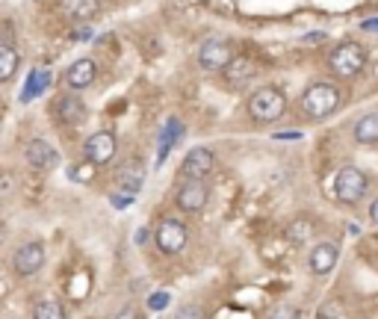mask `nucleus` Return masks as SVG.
<instances>
[{"label":"nucleus","instance_id":"nucleus-1","mask_svg":"<svg viewBox=\"0 0 378 319\" xmlns=\"http://www.w3.org/2000/svg\"><path fill=\"white\" fill-rule=\"evenodd\" d=\"M287 113V95L275 86H260L258 92L249 98V116L258 125H272Z\"/></svg>","mask_w":378,"mask_h":319},{"label":"nucleus","instance_id":"nucleus-2","mask_svg":"<svg viewBox=\"0 0 378 319\" xmlns=\"http://www.w3.org/2000/svg\"><path fill=\"white\" fill-rule=\"evenodd\" d=\"M363 65H366V51H363V45H358V42H343V45H337L328 57V69L334 77H340V80L358 77L363 71Z\"/></svg>","mask_w":378,"mask_h":319},{"label":"nucleus","instance_id":"nucleus-3","mask_svg":"<svg viewBox=\"0 0 378 319\" xmlns=\"http://www.w3.org/2000/svg\"><path fill=\"white\" fill-rule=\"evenodd\" d=\"M340 107V89L331 83H314L302 95V113L307 118H325Z\"/></svg>","mask_w":378,"mask_h":319},{"label":"nucleus","instance_id":"nucleus-4","mask_svg":"<svg viewBox=\"0 0 378 319\" xmlns=\"http://www.w3.org/2000/svg\"><path fill=\"white\" fill-rule=\"evenodd\" d=\"M154 243H157V248L163 255H177V251H183L189 243V228L181 222V219L165 216L163 222L154 228Z\"/></svg>","mask_w":378,"mask_h":319},{"label":"nucleus","instance_id":"nucleus-5","mask_svg":"<svg viewBox=\"0 0 378 319\" xmlns=\"http://www.w3.org/2000/svg\"><path fill=\"white\" fill-rule=\"evenodd\" d=\"M366 186H370V181H366V174L361 169L343 166L337 172V178H334V195L340 198L343 204H358L361 198L366 195Z\"/></svg>","mask_w":378,"mask_h":319},{"label":"nucleus","instance_id":"nucleus-6","mask_svg":"<svg viewBox=\"0 0 378 319\" xmlns=\"http://www.w3.org/2000/svg\"><path fill=\"white\" fill-rule=\"evenodd\" d=\"M216 172V154L210 148H189L181 163L183 181H207Z\"/></svg>","mask_w":378,"mask_h":319},{"label":"nucleus","instance_id":"nucleus-7","mask_svg":"<svg viewBox=\"0 0 378 319\" xmlns=\"http://www.w3.org/2000/svg\"><path fill=\"white\" fill-rule=\"evenodd\" d=\"M233 60V48L225 39H207L201 48H198V65L204 71H225L228 62Z\"/></svg>","mask_w":378,"mask_h":319},{"label":"nucleus","instance_id":"nucleus-8","mask_svg":"<svg viewBox=\"0 0 378 319\" xmlns=\"http://www.w3.org/2000/svg\"><path fill=\"white\" fill-rule=\"evenodd\" d=\"M116 148H118L116 136L109 134V130H98V134H92L86 139L83 154H86V160L92 163V166H104V163H109L116 157Z\"/></svg>","mask_w":378,"mask_h":319},{"label":"nucleus","instance_id":"nucleus-9","mask_svg":"<svg viewBox=\"0 0 378 319\" xmlns=\"http://www.w3.org/2000/svg\"><path fill=\"white\" fill-rule=\"evenodd\" d=\"M207 198H210V190L204 186V181H183L174 195V201L183 213H201L207 207Z\"/></svg>","mask_w":378,"mask_h":319},{"label":"nucleus","instance_id":"nucleus-10","mask_svg":"<svg viewBox=\"0 0 378 319\" xmlns=\"http://www.w3.org/2000/svg\"><path fill=\"white\" fill-rule=\"evenodd\" d=\"M24 160H27L36 172H51V169L60 166V154H57V148H53L51 142H44V139H30V142H27Z\"/></svg>","mask_w":378,"mask_h":319},{"label":"nucleus","instance_id":"nucleus-11","mask_svg":"<svg viewBox=\"0 0 378 319\" xmlns=\"http://www.w3.org/2000/svg\"><path fill=\"white\" fill-rule=\"evenodd\" d=\"M15 272L30 278V275H36L42 266H44V246L42 243H24L18 251H15Z\"/></svg>","mask_w":378,"mask_h":319},{"label":"nucleus","instance_id":"nucleus-12","mask_svg":"<svg viewBox=\"0 0 378 319\" xmlns=\"http://www.w3.org/2000/svg\"><path fill=\"white\" fill-rule=\"evenodd\" d=\"M95 77H98V65L89 57H83V60L69 65V71H65V86H69V89H86V86L95 83Z\"/></svg>","mask_w":378,"mask_h":319},{"label":"nucleus","instance_id":"nucleus-13","mask_svg":"<svg viewBox=\"0 0 378 319\" xmlns=\"http://www.w3.org/2000/svg\"><path fill=\"white\" fill-rule=\"evenodd\" d=\"M340 248L337 243H316L314 251H310V272L314 275H328L331 269L337 266Z\"/></svg>","mask_w":378,"mask_h":319},{"label":"nucleus","instance_id":"nucleus-14","mask_svg":"<svg viewBox=\"0 0 378 319\" xmlns=\"http://www.w3.org/2000/svg\"><path fill=\"white\" fill-rule=\"evenodd\" d=\"M57 116L62 125L77 127V125H83V118H86V104L77 95H62L57 101Z\"/></svg>","mask_w":378,"mask_h":319},{"label":"nucleus","instance_id":"nucleus-15","mask_svg":"<svg viewBox=\"0 0 378 319\" xmlns=\"http://www.w3.org/2000/svg\"><path fill=\"white\" fill-rule=\"evenodd\" d=\"M98 9H101V0H60V12L71 21H89Z\"/></svg>","mask_w":378,"mask_h":319},{"label":"nucleus","instance_id":"nucleus-16","mask_svg":"<svg viewBox=\"0 0 378 319\" xmlns=\"http://www.w3.org/2000/svg\"><path fill=\"white\" fill-rule=\"evenodd\" d=\"M48 86H51V71L48 69H33L27 83H24V92H21V104H30L33 98H39Z\"/></svg>","mask_w":378,"mask_h":319},{"label":"nucleus","instance_id":"nucleus-17","mask_svg":"<svg viewBox=\"0 0 378 319\" xmlns=\"http://www.w3.org/2000/svg\"><path fill=\"white\" fill-rule=\"evenodd\" d=\"M316 237V222L314 219H293L290 225H287V239L290 243H296V246H302V243H307V239H314Z\"/></svg>","mask_w":378,"mask_h":319},{"label":"nucleus","instance_id":"nucleus-18","mask_svg":"<svg viewBox=\"0 0 378 319\" xmlns=\"http://www.w3.org/2000/svg\"><path fill=\"white\" fill-rule=\"evenodd\" d=\"M354 139H358L361 145H372V142H378V113H366L358 118V125H354Z\"/></svg>","mask_w":378,"mask_h":319},{"label":"nucleus","instance_id":"nucleus-19","mask_svg":"<svg viewBox=\"0 0 378 319\" xmlns=\"http://www.w3.org/2000/svg\"><path fill=\"white\" fill-rule=\"evenodd\" d=\"M18 62H21V57H18L15 45H0V83L12 80L18 71Z\"/></svg>","mask_w":378,"mask_h":319},{"label":"nucleus","instance_id":"nucleus-20","mask_svg":"<svg viewBox=\"0 0 378 319\" xmlns=\"http://www.w3.org/2000/svg\"><path fill=\"white\" fill-rule=\"evenodd\" d=\"M251 74H254V62L246 60V57H233V60L228 62V69H225L228 83H246Z\"/></svg>","mask_w":378,"mask_h":319},{"label":"nucleus","instance_id":"nucleus-21","mask_svg":"<svg viewBox=\"0 0 378 319\" xmlns=\"http://www.w3.org/2000/svg\"><path fill=\"white\" fill-rule=\"evenodd\" d=\"M33 319H65V307L57 299H44L33 307Z\"/></svg>","mask_w":378,"mask_h":319},{"label":"nucleus","instance_id":"nucleus-22","mask_svg":"<svg viewBox=\"0 0 378 319\" xmlns=\"http://www.w3.org/2000/svg\"><path fill=\"white\" fill-rule=\"evenodd\" d=\"M181 130H183V125L177 122V118H169V125H165V130H163V139H160V163L165 160V154L172 151L174 139L181 136Z\"/></svg>","mask_w":378,"mask_h":319},{"label":"nucleus","instance_id":"nucleus-23","mask_svg":"<svg viewBox=\"0 0 378 319\" xmlns=\"http://www.w3.org/2000/svg\"><path fill=\"white\" fill-rule=\"evenodd\" d=\"M142 181H145V174H142L136 166H125V169L118 172V183L125 186L127 192H136L139 186H142Z\"/></svg>","mask_w":378,"mask_h":319},{"label":"nucleus","instance_id":"nucleus-24","mask_svg":"<svg viewBox=\"0 0 378 319\" xmlns=\"http://www.w3.org/2000/svg\"><path fill=\"white\" fill-rule=\"evenodd\" d=\"M316 319H349V316H346V307H343L337 299H331V302H325L319 307Z\"/></svg>","mask_w":378,"mask_h":319},{"label":"nucleus","instance_id":"nucleus-25","mask_svg":"<svg viewBox=\"0 0 378 319\" xmlns=\"http://www.w3.org/2000/svg\"><path fill=\"white\" fill-rule=\"evenodd\" d=\"M174 319H204V307L201 304H181Z\"/></svg>","mask_w":378,"mask_h":319},{"label":"nucleus","instance_id":"nucleus-26","mask_svg":"<svg viewBox=\"0 0 378 319\" xmlns=\"http://www.w3.org/2000/svg\"><path fill=\"white\" fill-rule=\"evenodd\" d=\"M269 319H302V311L293 304H284V307H275V311L269 313Z\"/></svg>","mask_w":378,"mask_h":319},{"label":"nucleus","instance_id":"nucleus-27","mask_svg":"<svg viewBox=\"0 0 378 319\" xmlns=\"http://www.w3.org/2000/svg\"><path fill=\"white\" fill-rule=\"evenodd\" d=\"M116 319H145V313H142L136 304H127V307H121Z\"/></svg>","mask_w":378,"mask_h":319},{"label":"nucleus","instance_id":"nucleus-28","mask_svg":"<svg viewBox=\"0 0 378 319\" xmlns=\"http://www.w3.org/2000/svg\"><path fill=\"white\" fill-rule=\"evenodd\" d=\"M151 307H154V311H160V307H165V304H169V295H151V302H148Z\"/></svg>","mask_w":378,"mask_h":319},{"label":"nucleus","instance_id":"nucleus-29","mask_svg":"<svg viewBox=\"0 0 378 319\" xmlns=\"http://www.w3.org/2000/svg\"><path fill=\"white\" fill-rule=\"evenodd\" d=\"M366 33H378V18H366L363 21V24H361Z\"/></svg>","mask_w":378,"mask_h":319},{"label":"nucleus","instance_id":"nucleus-30","mask_svg":"<svg viewBox=\"0 0 378 319\" xmlns=\"http://www.w3.org/2000/svg\"><path fill=\"white\" fill-rule=\"evenodd\" d=\"M9 186H12V181H9V174H3V178H0V195H6Z\"/></svg>","mask_w":378,"mask_h":319},{"label":"nucleus","instance_id":"nucleus-31","mask_svg":"<svg viewBox=\"0 0 378 319\" xmlns=\"http://www.w3.org/2000/svg\"><path fill=\"white\" fill-rule=\"evenodd\" d=\"M370 219H372V222L378 225V198H375V201L370 204Z\"/></svg>","mask_w":378,"mask_h":319},{"label":"nucleus","instance_id":"nucleus-32","mask_svg":"<svg viewBox=\"0 0 378 319\" xmlns=\"http://www.w3.org/2000/svg\"><path fill=\"white\" fill-rule=\"evenodd\" d=\"M145 239H148V230H139V234H136V243L142 246V243H145Z\"/></svg>","mask_w":378,"mask_h":319}]
</instances>
